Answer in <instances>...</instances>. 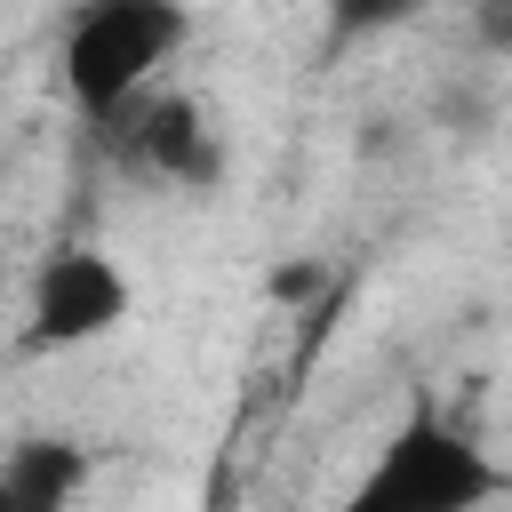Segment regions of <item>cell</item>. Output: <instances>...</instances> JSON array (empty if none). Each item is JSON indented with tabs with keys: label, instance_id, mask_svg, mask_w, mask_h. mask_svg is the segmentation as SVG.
<instances>
[{
	"label": "cell",
	"instance_id": "cell-1",
	"mask_svg": "<svg viewBox=\"0 0 512 512\" xmlns=\"http://www.w3.org/2000/svg\"><path fill=\"white\" fill-rule=\"evenodd\" d=\"M496 496H504L496 456L432 392H416L336 512H488Z\"/></svg>",
	"mask_w": 512,
	"mask_h": 512
},
{
	"label": "cell",
	"instance_id": "cell-2",
	"mask_svg": "<svg viewBox=\"0 0 512 512\" xmlns=\"http://www.w3.org/2000/svg\"><path fill=\"white\" fill-rule=\"evenodd\" d=\"M192 40L184 0H80L56 48V80L80 104V120L112 128L136 96H152L160 64Z\"/></svg>",
	"mask_w": 512,
	"mask_h": 512
},
{
	"label": "cell",
	"instance_id": "cell-3",
	"mask_svg": "<svg viewBox=\"0 0 512 512\" xmlns=\"http://www.w3.org/2000/svg\"><path fill=\"white\" fill-rule=\"evenodd\" d=\"M136 288L104 248H56L40 256L32 288H24V344L32 352H80L96 336H112L128 320Z\"/></svg>",
	"mask_w": 512,
	"mask_h": 512
},
{
	"label": "cell",
	"instance_id": "cell-4",
	"mask_svg": "<svg viewBox=\"0 0 512 512\" xmlns=\"http://www.w3.org/2000/svg\"><path fill=\"white\" fill-rule=\"evenodd\" d=\"M120 120H128L120 152L152 184H168V192H216L224 184V128L208 120V104H192V96H136Z\"/></svg>",
	"mask_w": 512,
	"mask_h": 512
},
{
	"label": "cell",
	"instance_id": "cell-5",
	"mask_svg": "<svg viewBox=\"0 0 512 512\" xmlns=\"http://www.w3.org/2000/svg\"><path fill=\"white\" fill-rule=\"evenodd\" d=\"M88 448L64 440V432H32L0 456V488H8V512H72L88 496Z\"/></svg>",
	"mask_w": 512,
	"mask_h": 512
},
{
	"label": "cell",
	"instance_id": "cell-6",
	"mask_svg": "<svg viewBox=\"0 0 512 512\" xmlns=\"http://www.w3.org/2000/svg\"><path fill=\"white\" fill-rule=\"evenodd\" d=\"M432 0H320V24H328V48H360V40H384L400 24H416Z\"/></svg>",
	"mask_w": 512,
	"mask_h": 512
},
{
	"label": "cell",
	"instance_id": "cell-7",
	"mask_svg": "<svg viewBox=\"0 0 512 512\" xmlns=\"http://www.w3.org/2000/svg\"><path fill=\"white\" fill-rule=\"evenodd\" d=\"M0 512H8V488H0Z\"/></svg>",
	"mask_w": 512,
	"mask_h": 512
}]
</instances>
